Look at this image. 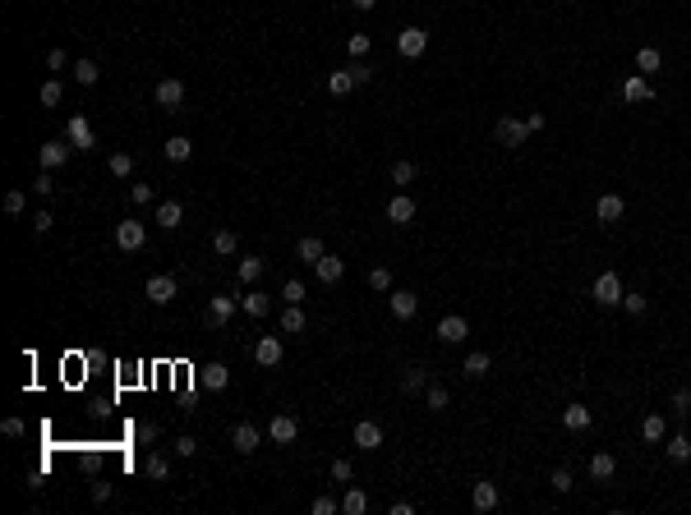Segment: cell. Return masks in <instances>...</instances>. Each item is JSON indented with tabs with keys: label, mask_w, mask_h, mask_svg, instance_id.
Returning a JSON list of instances; mask_svg holds the SVG:
<instances>
[{
	"label": "cell",
	"mask_w": 691,
	"mask_h": 515,
	"mask_svg": "<svg viewBox=\"0 0 691 515\" xmlns=\"http://www.w3.org/2000/svg\"><path fill=\"white\" fill-rule=\"evenodd\" d=\"M267 437L281 442V446H291V442L300 437V424H295L291 414H272V424H267Z\"/></svg>",
	"instance_id": "cell-8"
},
{
	"label": "cell",
	"mask_w": 691,
	"mask_h": 515,
	"mask_svg": "<svg viewBox=\"0 0 691 515\" xmlns=\"http://www.w3.org/2000/svg\"><path fill=\"white\" fill-rule=\"evenodd\" d=\"M143 474H148L153 483H162V479H171V465H166V455H148V465H143Z\"/></svg>",
	"instance_id": "cell-36"
},
{
	"label": "cell",
	"mask_w": 691,
	"mask_h": 515,
	"mask_svg": "<svg viewBox=\"0 0 691 515\" xmlns=\"http://www.w3.org/2000/svg\"><path fill=\"white\" fill-rule=\"evenodd\" d=\"M157 433H162V428H157V424H138V428H134V437H138V442H153Z\"/></svg>",
	"instance_id": "cell-57"
},
{
	"label": "cell",
	"mask_w": 691,
	"mask_h": 515,
	"mask_svg": "<svg viewBox=\"0 0 691 515\" xmlns=\"http://www.w3.org/2000/svg\"><path fill=\"white\" fill-rule=\"evenodd\" d=\"M562 424H567L571 433H585V428H590V409H585V405H567V409H562Z\"/></svg>",
	"instance_id": "cell-24"
},
{
	"label": "cell",
	"mask_w": 691,
	"mask_h": 515,
	"mask_svg": "<svg viewBox=\"0 0 691 515\" xmlns=\"http://www.w3.org/2000/svg\"><path fill=\"white\" fill-rule=\"evenodd\" d=\"M489 368H493V359L484 354V350H475V354H465V364H461V373H465V378H484Z\"/></svg>",
	"instance_id": "cell-22"
},
{
	"label": "cell",
	"mask_w": 691,
	"mask_h": 515,
	"mask_svg": "<svg viewBox=\"0 0 691 515\" xmlns=\"http://www.w3.org/2000/svg\"><path fill=\"white\" fill-rule=\"evenodd\" d=\"M37 97H42V106H61V97H65V83H61V78H46Z\"/></svg>",
	"instance_id": "cell-34"
},
{
	"label": "cell",
	"mask_w": 691,
	"mask_h": 515,
	"mask_svg": "<svg viewBox=\"0 0 691 515\" xmlns=\"http://www.w3.org/2000/svg\"><path fill=\"white\" fill-rule=\"evenodd\" d=\"M153 97H157V106H166V111L180 106V102H184V83H180V78H162Z\"/></svg>",
	"instance_id": "cell-14"
},
{
	"label": "cell",
	"mask_w": 691,
	"mask_h": 515,
	"mask_svg": "<svg viewBox=\"0 0 691 515\" xmlns=\"http://www.w3.org/2000/svg\"><path fill=\"white\" fill-rule=\"evenodd\" d=\"M622 212H627V203H622L617 194H604V198L595 203V216L604 221V226H613V221H622Z\"/></svg>",
	"instance_id": "cell-12"
},
{
	"label": "cell",
	"mask_w": 691,
	"mask_h": 515,
	"mask_svg": "<svg viewBox=\"0 0 691 515\" xmlns=\"http://www.w3.org/2000/svg\"><path fill=\"white\" fill-rule=\"evenodd\" d=\"M346 51H351L355 60H364V56H369V37H364V32H355L351 42H346Z\"/></svg>",
	"instance_id": "cell-44"
},
{
	"label": "cell",
	"mask_w": 691,
	"mask_h": 515,
	"mask_svg": "<svg viewBox=\"0 0 691 515\" xmlns=\"http://www.w3.org/2000/svg\"><path fill=\"white\" fill-rule=\"evenodd\" d=\"M369 286L373 290H392V272H387V267H373V272H369Z\"/></svg>",
	"instance_id": "cell-46"
},
{
	"label": "cell",
	"mask_w": 691,
	"mask_h": 515,
	"mask_svg": "<svg viewBox=\"0 0 691 515\" xmlns=\"http://www.w3.org/2000/svg\"><path fill=\"white\" fill-rule=\"evenodd\" d=\"M226 382H230V368L226 364H208V368H203V387H208V391H226Z\"/></svg>",
	"instance_id": "cell-21"
},
{
	"label": "cell",
	"mask_w": 691,
	"mask_h": 515,
	"mask_svg": "<svg viewBox=\"0 0 691 515\" xmlns=\"http://www.w3.org/2000/svg\"><path fill=\"white\" fill-rule=\"evenodd\" d=\"M424 46H429V32L424 28H406L397 37V51L406 56V60H415V56H424Z\"/></svg>",
	"instance_id": "cell-6"
},
{
	"label": "cell",
	"mask_w": 691,
	"mask_h": 515,
	"mask_svg": "<svg viewBox=\"0 0 691 515\" xmlns=\"http://www.w3.org/2000/svg\"><path fill=\"white\" fill-rule=\"evenodd\" d=\"M281 295H286V304H300V299H305V281H286Z\"/></svg>",
	"instance_id": "cell-52"
},
{
	"label": "cell",
	"mask_w": 691,
	"mask_h": 515,
	"mask_svg": "<svg viewBox=\"0 0 691 515\" xmlns=\"http://www.w3.org/2000/svg\"><path fill=\"white\" fill-rule=\"evenodd\" d=\"M424 382H429V378H424V368L410 364V368H406V378H401V391H419Z\"/></svg>",
	"instance_id": "cell-40"
},
{
	"label": "cell",
	"mask_w": 691,
	"mask_h": 515,
	"mask_svg": "<svg viewBox=\"0 0 691 515\" xmlns=\"http://www.w3.org/2000/svg\"><path fill=\"white\" fill-rule=\"evenodd\" d=\"M116 244H120L124 253H138V249L148 244V230H143V221H120V226H116Z\"/></svg>",
	"instance_id": "cell-2"
},
{
	"label": "cell",
	"mask_w": 691,
	"mask_h": 515,
	"mask_svg": "<svg viewBox=\"0 0 691 515\" xmlns=\"http://www.w3.org/2000/svg\"><path fill=\"white\" fill-rule=\"evenodd\" d=\"M42 170H56V166H65V157H69V143H42Z\"/></svg>",
	"instance_id": "cell-19"
},
{
	"label": "cell",
	"mask_w": 691,
	"mask_h": 515,
	"mask_svg": "<svg viewBox=\"0 0 691 515\" xmlns=\"http://www.w3.org/2000/svg\"><path fill=\"white\" fill-rule=\"evenodd\" d=\"M295 253L305 258V262H318V258L327 253V249H322V240H314V235H305V240L295 244Z\"/></svg>",
	"instance_id": "cell-32"
},
{
	"label": "cell",
	"mask_w": 691,
	"mask_h": 515,
	"mask_svg": "<svg viewBox=\"0 0 691 515\" xmlns=\"http://www.w3.org/2000/svg\"><path fill=\"white\" fill-rule=\"evenodd\" d=\"M314 272H318L322 286H337L341 276H346V262H341V258H332V253H322L318 262H314Z\"/></svg>",
	"instance_id": "cell-13"
},
{
	"label": "cell",
	"mask_w": 691,
	"mask_h": 515,
	"mask_svg": "<svg viewBox=\"0 0 691 515\" xmlns=\"http://www.w3.org/2000/svg\"><path fill=\"white\" fill-rule=\"evenodd\" d=\"M212 249H217V253H235V235H230V230H217Z\"/></svg>",
	"instance_id": "cell-45"
},
{
	"label": "cell",
	"mask_w": 691,
	"mask_h": 515,
	"mask_svg": "<svg viewBox=\"0 0 691 515\" xmlns=\"http://www.w3.org/2000/svg\"><path fill=\"white\" fill-rule=\"evenodd\" d=\"M673 409H677V414H687V409H691V391H687V387L673 396Z\"/></svg>",
	"instance_id": "cell-58"
},
{
	"label": "cell",
	"mask_w": 691,
	"mask_h": 515,
	"mask_svg": "<svg viewBox=\"0 0 691 515\" xmlns=\"http://www.w3.org/2000/svg\"><path fill=\"white\" fill-rule=\"evenodd\" d=\"M617 474V460L608 451H599V455H590V479H613Z\"/></svg>",
	"instance_id": "cell-23"
},
{
	"label": "cell",
	"mask_w": 691,
	"mask_h": 515,
	"mask_svg": "<svg viewBox=\"0 0 691 515\" xmlns=\"http://www.w3.org/2000/svg\"><path fill=\"white\" fill-rule=\"evenodd\" d=\"M230 313H235V299H230V295H212V304H208V322H212V327H226Z\"/></svg>",
	"instance_id": "cell-18"
},
{
	"label": "cell",
	"mask_w": 691,
	"mask_h": 515,
	"mask_svg": "<svg viewBox=\"0 0 691 515\" xmlns=\"http://www.w3.org/2000/svg\"><path fill=\"white\" fill-rule=\"evenodd\" d=\"M129 198L143 207V203H153V189H148V184H134V189H129Z\"/></svg>",
	"instance_id": "cell-54"
},
{
	"label": "cell",
	"mask_w": 691,
	"mask_h": 515,
	"mask_svg": "<svg viewBox=\"0 0 691 515\" xmlns=\"http://www.w3.org/2000/svg\"><path fill=\"white\" fill-rule=\"evenodd\" d=\"M111 175H120V180L134 175V157H129V152H111Z\"/></svg>",
	"instance_id": "cell-38"
},
{
	"label": "cell",
	"mask_w": 691,
	"mask_h": 515,
	"mask_svg": "<svg viewBox=\"0 0 691 515\" xmlns=\"http://www.w3.org/2000/svg\"><path fill=\"white\" fill-rule=\"evenodd\" d=\"M622 308H627V313H636V318H641V313H645V308H650V304H645V295H622Z\"/></svg>",
	"instance_id": "cell-48"
},
{
	"label": "cell",
	"mask_w": 691,
	"mask_h": 515,
	"mask_svg": "<svg viewBox=\"0 0 691 515\" xmlns=\"http://www.w3.org/2000/svg\"><path fill=\"white\" fill-rule=\"evenodd\" d=\"M525 138H530L525 120H512V115H503V120H498V143H503V148H521Z\"/></svg>",
	"instance_id": "cell-3"
},
{
	"label": "cell",
	"mask_w": 691,
	"mask_h": 515,
	"mask_svg": "<svg viewBox=\"0 0 691 515\" xmlns=\"http://www.w3.org/2000/svg\"><path fill=\"white\" fill-rule=\"evenodd\" d=\"M622 97H627V102H645V97H650V83H645L641 74L627 78V83H622Z\"/></svg>",
	"instance_id": "cell-37"
},
{
	"label": "cell",
	"mask_w": 691,
	"mask_h": 515,
	"mask_svg": "<svg viewBox=\"0 0 691 515\" xmlns=\"http://www.w3.org/2000/svg\"><path fill=\"white\" fill-rule=\"evenodd\" d=\"M32 189H37V194H56V180H51V170H42V175H37V180H32Z\"/></svg>",
	"instance_id": "cell-51"
},
{
	"label": "cell",
	"mask_w": 691,
	"mask_h": 515,
	"mask_svg": "<svg viewBox=\"0 0 691 515\" xmlns=\"http://www.w3.org/2000/svg\"><path fill=\"white\" fill-rule=\"evenodd\" d=\"M143 295H148L153 304H171L175 295H180V286H175V276H153V281L143 286Z\"/></svg>",
	"instance_id": "cell-9"
},
{
	"label": "cell",
	"mask_w": 691,
	"mask_h": 515,
	"mask_svg": "<svg viewBox=\"0 0 691 515\" xmlns=\"http://www.w3.org/2000/svg\"><path fill=\"white\" fill-rule=\"evenodd\" d=\"M51 226H56V216H51V212H37V216H32V230H37V235H46Z\"/></svg>",
	"instance_id": "cell-53"
},
{
	"label": "cell",
	"mask_w": 691,
	"mask_h": 515,
	"mask_svg": "<svg viewBox=\"0 0 691 515\" xmlns=\"http://www.w3.org/2000/svg\"><path fill=\"white\" fill-rule=\"evenodd\" d=\"M92 501H97V506L111 501V483H92Z\"/></svg>",
	"instance_id": "cell-59"
},
{
	"label": "cell",
	"mask_w": 691,
	"mask_h": 515,
	"mask_svg": "<svg viewBox=\"0 0 691 515\" xmlns=\"http://www.w3.org/2000/svg\"><path fill=\"white\" fill-rule=\"evenodd\" d=\"M259 428H254V424H235V428H230V446H235V451H240V455H249V451H259Z\"/></svg>",
	"instance_id": "cell-11"
},
{
	"label": "cell",
	"mask_w": 691,
	"mask_h": 515,
	"mask_svg": "<svg viewBox=\"0 0 691 515\" xmlns=\"http://www.w3.org/2000/svg\"><path fill=\"white\" fill-rule=\"evenodd\" d=\"M0 433H5V437H23V433H28V424H23V419H5V424H0Z\"/></svg>",
	"instance_id": "cell-49"
},
{
	"label": "cell",
	"mask_w": 691,
	"mask_h": 515,
	"mask_svg": "<svg viewBox=\"0 0 691 515\" xmlns=\"http://www.w3.org/2000/svg\"><path fill=\"white\" fill-rule=\"evenodd\" d=\"M180 221H184V207H180V203H162V207H157V226L175 230Z\"/></svg>",
	"instance_id": "cell-28"
},
{
	"label": "cell",
	"mask_w": 691,
	"mask_h": 515,
	"mask_svg": "<svg viewBox=\"0 0 691 515\" xmlns=\"http://www.w3.org/2000/svg\"><path fill=\"white\" fill-rule=\"evenodd\" d=\"M387 221H397V226H410V221H415V198L397 194L392 203H387Z\"/></svg>",
	"instance_id": "cell-15"
},
{
	"label": "cell",
	"mask_w": 691,
	"mask_h": 515,
	"mask_svg": "<svg viewBox=\"0 0 691 515\" xmlns=\"http://www.w3.org/2000/svg\"><path fill=\"white\" fill-rule=\"evenodd\" d=\"M424 400H429V409H433V414H438V409H447V405H452V396H447V387H438V382H433L429 391H424Z\"/></svg>",
	"instance_id": "cell-39"
},
{
	"label": "cell",
	"mask_w": 691,
	"mask_h": 515,
	"mask_svg": "<svg viewBox=\"0 0 691 515\" xmlns=\"http://www.w3.org/2000/svg\"><path fill=\"white\" fill-rule=\"evenodd\" d=\"M341 511H346V515H364V511H369V497L360 492V488H346V497H341Z\"/></svg>",
	"instance_id": "cell-29"
},
{
	"label": "cell",
	"mask_w": 691,
	"mask_h": 515,
	"mask_svg": "<svg viewBox=\"0 0 691 515\" xmlns=\"http://www.w3.org/2000/svg\"><path fill=\"white\" fill-rule=\"evenodd\" d=\"M355 446H360V451H378V446H383V428L373 424V419H360V424H355Z\"/></svg>",
	"instance_id": "cell-10"
},
{
	"label": "cell",
	"mask_w": 691,
	"mask_h": 515,
	"mask_svg": "<svg viewBox=\"0 0 691 515\" xmlns=\"http://www.w3.org/2000/svg\"><path fill=\"white\" fill-rule=\"evenodd\" d=\"M309 511H314V515H332V511H341V501H332V497H314V501H309Z\"/></svg>",
	"instance_id": "cell-47"
},
{
	"label": "cell",
	"mask_w": 691,
	"mask_h": 515,
	"mask_svg": "<svg viewBox=\"0 0 691 515\" xmlns=\"http://www.w3.org/2000/svg\"><path fill=\"white\" fill-rule=\"evenodd\" d=\"M254 359H259L263 368H276L281 364V341H276V336H263L259 345H254Z\"/></svg>",
	"instance_id": "cell-16"
},
{
	"label": "cell",
	"mask_w": 691,
	"mask_h": 515,
	"mask_svg": "<svg viewBox=\"0 0 691 515\" xmlns=\"http://www.w3.org/2000/svg\"><path fill=\"white\" fill-rule=\"evenodd\" d=\"M65 143H69L74 152L97 148V138H92V124L83 120V115H69V124H65Z\"/></svg>",
	"instance_id": "cell-1"
},
{
	"label": "cell",
	"mask_w": 691,
	"mask_h": 515,
	"mask_svg": "<svg viewBox=\"0 0 691 515\" xmlns=\"http://www.w3.org/2000/svg\"><path fill=\"white\" fill-rule=\"evenodd\" d=\"M351 69H355V83H369V78H373V69H369V65H351Z\"/></svg>",
	"instance_id": "cell-60"
},
{
	"label": "cell",
	"mask_w": 691,
	"mask_h": 515,
	"mask_svg": "<svg viewBox=\"0 0 691 515\" xmlns=\"http://www.w3.org/2000/svg\"><path fill=\"white\" fill-rule=\"evenodd\" d=\"M622 295H627V290H622L617 272H604V276L595 281V299H599V304H608V308H613V304H622Z\"/></svg>",
	"instance_id": "cell-4"
},
{
	"label": "cell",
	"mask_w": 691,
	"mask_h": 515,
	"mask_svg": "<svg viewBox=\"0 0 691 515\" xmlns=\"http://www.w3.org/2000/svg\"><path fill=\"white\" fill-rule=\"evenodd\" d=\"M571 483H576V479H571L567 470H558V474H553V488H558V492H571Z\"/></svg>",
	"instance_id": "cell-55"
},
{
	"label": "cell",
	"mask_w": 691,
	"mask_h": 515,
	"mask_svg": "<svg viewBox=\"0 0 691 515\" xmlns=\"http://www.w3.org/2000/svg\"><path fill=\"white\" fill-rule=\"evenodd\" d=\"M470 506H475V511H493V506H498V488H493L489 479H479V483L470 488Z\"/></svg>",
	"instance_id": "cell-17"
},
{
	"label": "cell",
	"mask_w": 691,
	"mask_h": 515,
	"mask_svg": "<svg viewBox=\"0 0 691 515\" xmlns=\"http://www.w3.org/2000/svg\"><path fill=\"white\" fill-rule=\"evenodd\" d=\"M162 152H166V161H175V166H180V161H189V157H194V143L175 134V138H166V148H162Z\"/></svg>",
	"instance_id": "cell-20"
},
{
	"label": "cell",
	"mask_w": 691,
	"mask_h": 515,
	"mask_svg": "<svg viewBox=\"0 0 691 515\" xmlns=\"http://www.w3.org/2000/svg\"><path fill=\"white\" fill-rule=\"evenodd\" d=\"M663 433H668V424H663V414H650L641 424V437L645 442H663Z\"/></svg>",
	"instance_id": "cell-31"
},
{
	"label": "cell",
	"mask_w": 691,
	"mask_h": 515,
	"mask_svg": "<svg viewBox=\"0 0 691 515\" xmlns=\"http://www.w3.org/2000/svg\"><path fill=\"white\" fill-rule=\"evenodd\" d=\"M659 65H663V56L655 46H641V51H636V69H641V74H659Z\"/></svg>",
	"instance_id": "cell-26"
},
{
	"label": "cell",
	"mask_w": 691,
	"mask_h": 515,
	"mask_svg": "<svg viewBox=\"0 0 691 515\" xmlns=\"http://www.w3.org/2000/svg\"><path fill=\"white\" fill-rule=\"evenodd\" d=\"M387 308H392V318L410 322L415 313H419V295H410V290H397V295H387Z\"/></svg>",
	"instance_id": "cell-5"
},
{
	"label": "cell",
	"mask_w": 691,
	"mask_h": 515,
	"mask_svg": "<svg viewBox=\"0 0 691 515\" xmlns=\"http://www.w3.org/2000/svg\"><path fill=\"white\" fill-rule=\"evenodd\" d=\"M351 88H360V83H355V69H337V74L327 78V92H332V97H346Z\"/></svg>",
	"instance_id": "cell-25"
},
{
	"label": "cell",
	"mask_w": 691,
	"mask_h": 515,
	"mask_svg": "<svg viewBox=\"0 0 691 515\" xmlns=\"http://www.w3.org/2000/svg\"><path fill=\"white\" fill-rule=\"evenodd\" d=\"M351 5H355V10H373L378 0H351Z\"/></svg>",
	"instance_id": "cell-61"
},
{
	"label": "cell",
	"mask_w": 691,
	"mask_h": 515,
	"mask_svg": "<svg viewBox=\"0 0 691 515\" xmlns=\"http://www.w3.org/2000/svg\"><path fill=\"white\" fill-rule=\"evenodd\" d=\"M240 308H245L249 318H263V313L272 308V299H267V295H259V290H249L245 299H240Z\"/></svg>",
	"instance_id": "cell-27"
},
{
	"label": "cell",
	"mask_w": 691,
	"mask_h": 515,
	"mask_svg": "<svg viewBox=\"0 0 691 515\" xmlns=\"http://www.w3.org/2000/svg\"><path fill=\"white\" fill-rule=\"evenodd\" d=\"M235 272H240L245 286H254V281L263 276V258H240V267H235Z\"/></svg>",
	"instance_id": "cell-35"
},
{
	"label": "cell",
	"mask_w": 691,
	"mask_h": 515,
	"mask_svg": "<svg viewBox=\"0 0 691 515\" xmlns=\"http://www.w3.org/2000/svg\"><path fill=\"white\" fill-rule=\"evenodd\" d=\"M465 336H470V322L461 318V313H447V318L438 322V341H447V345H457Z\"/></svg>",
	"instance_id": "cell-7"
},
{
	"label": "cell",
	"mask_w": 691,
	"mask_h": 515,
	"mask_svg": "<svg viewBox=\"0 0 691 515\" xmlns=\"http://www.w3.org/2000/svg\"><path fill=\"white\" fill-rule=\"evenodd\" d=\"M351 460H332V479H337V483H351Z\"/></svg>",
	"instance_id": "cell-50"
},
{
	"label": "cell",
	"mask_w": 691,
	"mask_h": 515,
	"mask_svg": "<svg viewBox=\"0 0 691 515\" xmlns=\"http://www.w3.org/2000/svg\"><path fill=\"white\" fill-rule=\"evenodd\" d=\"M199 451V442L194 437H175V455H194Z\"/></svg>",
	"instance_id": "cell-56"
},
{
	"label": "cell",
	"mask_w": 691,
	"mask_h": 515,
	"mask_svg": "<svg viewBox=\"0 0 691 515\" xmlns=\"http://www.w3.org/2000/svg\"><path fill=\"white\" fill-rule=\"evenodd\" d=\"M668 460H673V465H687V460H691V437L677 433V437L668 442Z\"/></svg>",
	"instance_id": "cell-33"
},
{
	"label": "cell",
	"mask_w": 691,
	"mask_h": 515,
	"mask_svg": "<svg viewBox=\"0 0 691 515\" xmlns=\"http://www.w3.org/2000/svg\"><path fill=\"white\" fill-rule=\"evenodd\" d=\"M74 78L83 83V88H92V83H97V65H92V60H74Z\"/></svg>",
	"instance_id": "cell-41"
},
{
	"label": "cell",
	"mask_w": 691,
	"mask_h": 515,
	"mask_svg": "<svg viewBox=\"0 0 691 515\" xmlns=\"http://www.w3.org/2000/svg\"><path fill=\"white\" fill-rule=\"evenodd\" d=\"M23 207H28V198H23V189H10V194H5V212H10V216H19Z\"/></svg>",
	"instance_id": "cell-43"
},
{
	"label": "cell",
	"mask_w": 691,
	"mask_h": 515,
	"mask_svg": "<svg viewBox=\"0 0 691 515\" xmlns=\"http://www.w3.org/2000/svg\"><path fill=\"white\" fill-rule=\"evenodd\" d=\"M415 180V161H392V184H410Z\"/></svg>",
	"instance_id": "cell-42"
},
{
	"label": "cell",
	"mask_w": 691,
	"mask_h": 515,
	"mask_svg": "<svg viewBox=\"0 0 691 515\" xmlns=\"http://www.w3.org/2000/svg\"><path fill=\"white\" fill-rule=\"evenodd\" d=\"M281 332H305V313H300V304H286V308H281Z\"/></svg>",
	"instance_id": "cell-30"
}]
</instances>
